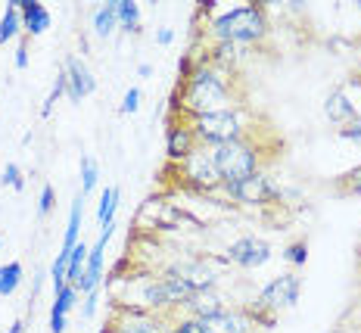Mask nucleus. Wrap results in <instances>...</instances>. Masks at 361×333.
<instances>
[{"label":"nucleus","instance_id":"nucleus-18","mask_svg":"<svg viewBox=\"0 0 361 333\" xmlns=\"http://www.w3.org/2000/svg\"><path fill=\"white\" fill-rule=\"evenodd\" d=\"M202 330L206 333H250L252 327L240 308H224L221 315L206 317V321H202Z\"/></svg>","mask_w":361,"mask_h":333},{"label":"nucleus","instance_id":"nucleus-29","mask_svg":"<svg viewBox=\"0 0 361 333\" xmlns=\"http://www.w3.org/2000/svg\"><path fill=\"white\" fill-rule=\"evenodd\" d=\"M50 284H54V293L59 290V286L69 284V253H63V249L56 253L54 265H50Z\"/></svg>","mask_w":361,"mask_h":333},{"label":"nucleus","instance_id":"nucleus-20","mask_svg":"<svg viewBox=\"0 0 361 333\" xmlns=\"http://www.w3.org/2000/svg\"><path fill=\"white\" fill-rule=\"evenodd\" d=\"M22 37V13H19V0H10L0 16V44L6 41H19Z\"/></svg>","mask_w":361,"mask_h":333},{"label":"nucleus","instance_id":"nucleus-3","mask_svg":"<svg viewBox=\"0 0 361 333\" xmlns=\"http://www.w3.org/2000/svg\"><path fill=\"white\" fill-rule=\"evenodd\" d=\"M212 153H215L218 175H221V187H231V184H237V181L262 171V147L250 134L240 140L221 143V147H212Z\"/></svg>","mask_w":361,"mask_h":333},{"label":"nucleus","instance_id":"nucleus-34","mask_svg":"<svg viewBox=\"0 0 361 333\" xmlns=\"http://www.w3.org/2000/svg\"><path fill=\"white\" fill-rule=\"evenodd\" d=\"M16 69H28V37H19V47H16Z\"/></svg>","mask_w":361,"mask_h":333},{"label":"nucleus","instance_id":"nucleus-10","mask_svg":"<svg viewBox=\"0 0 361 333\" xmlns=\"http://www.w3.org/2000/svg\"><path fill=\"white\" fill-rule=\"evenodd\" d=\"M112 234H116V224H109V228H103L100 231V237H97V243L90 246V253H87V262H85V274H81V281L75 290L78 293H94V290H100V284H103V259H106V243L112 240Z\"/></svg>","mask_w":361,"mask_h":333},{"label":"nucleus","instance_id":"nucleus-6","mask_svg":"<svg viewBox=\"0 0 361 333\" xmlns=\"http://www.w3.org/2000/svg\"><path fill=\"white\" fill-rule=\"evenodd\" d=\"M224 193L231 196L234 202L246 209H268V206H281V187L271 181L265 171H255V175L237 181L231 187H221Z\"/></svg>","mask_w":361,"mask_h":333},{"label":"nucleus","instance_id":"nucleus-9","mask_svg":"<svg viewBox=\"0 0 361 333\" xmlns=\"http://www.w3.org/2000/svg\"><path fill=\"white\" fill-rule=\"evenodd\" d=\"M224 259H228L231 265H237V268H246V271L262 268V265L271 259V243L250 234V237H240L224 249Z\"/></svg>","mask_w":361,"mask_h":333},{"label":"nucleus","instance_id":"nucleus-8","mask_svg":"<svg viewBox=\"0 0 361 333\" xmlns=\"http://www.w3.org/2000/svg\"><path fill=\"white\" fill-rule=\"evenodd\" d=\"M165 274H175L180 281H187L193 290H212L221 277V271L215 268V259L209 255H187V259H178L165 268Z\"/></svg>","mask_w":361,"mask_h":333},{"label":"nucleus","instance_id":"nucleus-13","mask_svg":"<svg viewBox=\"0 0 361 333\" xmlns=\"http://www.w3.org/2000/svg\"><path fill=\"white\" fill-rule=\"evenodd\" d=\"M63 72H66V78H69V90H66V97H69L72 103H81L85 97H90L97 90L94 72L87 69V63L81 56H66L63 59Z\"/></svg>","mask_w":361,"mask_h":333},{"label":"nucleus","instance_id":"nucleus-12","mask_svg":"<svg viewBox=\"0 0 361 333\" xmlns=\"http://www.w3.org/2000/svg\"><path fill=\"white\" fill-rule=\"evenodd\" d=\"M118 321L112 324V333H169L165 315L137 312V308H118Z\"/></svg>","mask_w":361,"mask_h":333},{"label":"nucleus","instance_id":"nucleus-39","mask_svg":"<svg viewBox=\"0 0 361 333\" xmlns=\"http://www.w3.org/2000/svg\"><path fill=\"white\" fill-rule=\"evenodd\" d=\"M6 333H25V321H13V327Z\"/></svg>","mask_w":361,"mask_h":333},{"label":"nucleus","instance_id":"nucleus-33","mask_svg":"<svg viewBox=\"0 0 361 333\" xmlns=\"http://www.w3.org/2000/svg\"><path fill=\"white\" fill-rule=\"evenodd\" d=\"M137 106H140V87H128L122 97V112L131 116V112H137Z\"/></svg>","mask_w":361,"mask_h":333},{"label":"nucleus","instance_id":"nucleus-15","mask_svg":"<svg viewBox=\"0 0 361 333\" xmlns=\"http://www.w3.org/2000/svg\"><path fill=\"white\" fill-rule=\"evenodd\" d=\"M224 308H228V302H224V296L212 286V290H193V296L180 305V312L190 315V317H200V321H206V317L221 315Z\"/></svg>","mask_w":361,"mask_h":333},{"label":"nucleus","instance_id":"nucleus-25","mask_svg":"<svg viewBox=\"0 0 361 333\" xmlns=\"http://www.w3.org/2000/svg\"><path fill=\"white\" fill-rule=\"evenodd\" d=\"M165 321H169V333H206L200 317H190L184 312H169Z\"/></svg>","mask_w":361,"mask_h":333},{"label":"nucleus","instance_id":"nucleus-30","mask_svg":"<svg viewBox=\"0 0 361 333\" xmlns=\"http://www.w3.org/2000/svg\"><path fill=\"white\" fill-rule=\"evenodd\" d=\"M281 255L293 265V268H305V262H308V240H293V243L283 246Z\"/></svg>","mask_w":361,"mask_h":333},{"label":"nucleus","instance_id":"nucleus-40","mask_svg":"<svg viewBox=\"0 0 361 333\" xmlns=\"http://www.w3.org/2000/svg\"><path fill=\"white\" fill-rule=\"evenodd\" d=\"M0 249H4V234H0Z\"/></svg>","mask_w":361,"mask_h":333},{"label":"nucleus","instance_id":"nucleus-17","mask_svg":"<svg viewBox=\"0 0 361 333\" xmlns=\"http://www.w3.org/2000/svg\"><path fill=\"white\" fill-rule=\"evenodd\" d=\"M78 305V290L72 284L59 286L54 293V305H50V333H66V317Z\"/></svg>","mask_w":361,"mask_h":333},{"label":"nucleus","instance_id":"nucleus-5","mask_svg":"<svg viewBox=\"0 0 361 333\" xmlns=\"http://www.w3.org/2000/svg\"><path fill=\"white\" fill-rule=\"evenodd\" d=\"M178 175V184L187 187L193 193H215L221 190V175H218V165H215V153L212 147H197L184 162L171 165Z\"/></svg>","mask_w":361,"mask_h":333},{"label":"nucleus","instance_id":"nucleus-28","mask_svg":"<svg viewBox=\"0 0 361 333\" xmlns=\"http://www.w3.org/2000/svg\"><path fill=\"white\" fill-rule=\"evenodd\" d=\"M336 193L340 196H361V165L349 169L345 175L336 178Z\"/></svg>","mask_w":361,"mask_h":333},{"label":"nucleus","instance_id":"nucleus-22","mask_svg":"<svg viewBox=\"0 0 361 333\" xmlns=\"http://www.w3.org/2000/svg\"><path fill=\"white\" fill-rule=\"evenodd\" d=\"M118 200H122V190L118 187H106L100 193V206H97V222H100V231L116 224V209H118Z\"/></svg>","mask_w":361,"mask_h":333},{"label":"nucleus","instance_id":"nucleus-21","mask_svg":"<svg viewBox=\"0 0 361 333\" xmlns=\"http://www.w3.org/2000/svg\"><path fill=\"white\" fill-rule=\"evenodd\" d=\"M118 28V0H109V4L97 6L94 10V32L100 37H109Z\"/></svg>","mask_w":361,"mask_h":333},{"label":"nucleus","instance_id":"nucleus-31","mask_svg":"<svg viewBox=\"0 0 361 333\" xmlns=\"http://www.w3.org/2000/svg\"><path fill=\"white\" fill-rule=\"evenodd\" d=\"M0 184H4V187H13L16 193L25 190V175H22V169H19L16 162H6V165H4V178H0Z\"/></svg>","mask_w":361,"mask_h":333},{"label":"nucleus","instance_id":"nucleus-19","mask_svg":"<svg viewBox=\"0 0 361 333\" xmlns=\"http://www.w3.org/2000/svg\"><path fill=\"white\" fill-rule=\"evenodd\" d=\"M81 218H85V193H78L72 202L69 224H66V237H63V253H72L81 243Z\"/></svg>","mask_w":361,"mask_h":333},{"label":"nucleus","instance_id":"nucleus-16","mask_svg":"<svg viewBox=\"0 0 361 333\" xmlns=\"http://www.w3.org/2000/svg\"><path fill=\"white\" fill-rule=\"evenodd\" d=\"M19 13H22V35L37 37L50 28V10L37 0H19Z\"/></svg>","mask_w":361,"mask_h":333},{"label":"nucleus","instance_id":"nucleus-4","mask_svg":"<svg viewBox=\"0 0 361 333\" xmlns=\"http://www.w3.org/2000/svg\"><path fill=\"white\" fill-rule=\"evenodd\" d=\"M184 122L190 125L200 147H221V143L240 140L250 134V128L243 122V106L228 112H212V116H193V119H184Z\"/></svg>","mask_w":361,"mask_h":333},{"label":"nucleus","instance_id":"nucleus-38","mask_svg":"<svg viewBox=\"0 0 361 333\" xmlns=\"http://www.w3.org/2000/svg\"><path fill=\"white\" fill-rule=\"evenodd\" d=\"M137 75H140V78H149V75H153V66H149V63H140V66H137Z\"/></svg>","mask_w":361,"mask_h":333},{"label":"nucleus","instance_id":"nucleus-23","mask_svg":"<svg viewBox=\"0 0 361 333\" xmlns=\"http://www.w3.org/2000/svg\"><path fill=\"white\" fill-rule=\"evenodd\" d=\"M22 274H25L22 262L0 265V296H13V293L19 290V284H22Z\"/></svg>","mask_w":361,"mask_h":333},{"label":"nucleus","instance_id":"nucleus-2","mask_svg":"<svg viewBox=\"0 0 361 333\" xmlns=\"http://www.w3.org/2000/svg\"><path fill=\"white\" fill-rule=\"evenodd\" d=\"M268 32H271V22H268V10L262 4H243L209 19V35L215 41H231V44H240V47L262 44Z\"/></svg>","mask_w":361,"mask_h":333},{"label":"nucleus","instance_id":"nucleus-26","mask_svg":"<svg viewBox=\"0 0 361 333\" xmlns=\"http://www.w3.org/2000/svg\"><path fill=\"white\" fill-rule=\"evenodd\" d=\"M97 181H100V165H97V159L85 153L81 156V193H94V187H97Z\"/></svg>","mask_w":361,"mask_h":333},{"label":"nucleus","instance_id":"nucleus-1","mask_svg":"<svg viewBox=\"0 0 361 333\" xmlns=\"http://www.w3.org/2000/svg\"><path fill=\"white\" fill-rule=\"evenodd\" d=\"M240 97L234 94V81L231 72L218 69L206 59L184 56L180 63V81H178V97L171 103V116H212V112H228L240 109Z\"/></svg>","mask_w":361,"mask_h":333},{"label":"nucleus","instance_id":"nucleus-27","mask_svg":"<svg viewBox=\"0 0 361 333\" xmlns=\"http://www.w3.org/2000/svg\"><path fill=\"white\" fill-rule=\"evenodd\" d=\"M87 253H90V246H85V240H81V243H78V246H75L72 253H69V284H72V286H78L81 274H85Z\"/></svg>","mask_w":361,"mask_h":333},{"label":"nucleus","instance_id":"nucleus-35","mask_svg":"<svg viewBox=\"0 0 361 333\" xmlns=\"http://www.w3.org/2000/svg\"><path fill=\"white\" fill-rule=\"evenodd\" d=\"M336 138H343V140H352V143H361V122L340 128V131H336Z\"/></svg>","mask_w":361,"mask_h":333},{"label":"nucleus","instance_id":"nucleus-41","mask_svg":"<svg viewBox=\"0 0 361 333\" xmlns=\"http://www.w3.org/2000/svg\"><path fill=\"white\" fill-rule=\"evenodd\" d=\"M358 10H361V4H358Z\"/></svg>","mask_w":361,"mask_h":333},{"label":"nucleus","instance_id":"nucleus-14","mask_svg":"<svg viewBox=\"0 0 361 333\" xmlns=\"http://www.w3.org/2000/svg\"><path fill=\"white\" fill-rule=\"evenodd\" d=\"M324 116H327L330 125H336V131H340V128H345V125L361 122L355 103H352V97L345 94V87H336V90H330V94H327V100H324Z\"/></svg>","mask_w":361,"mask_h":333},{"label":"nucleus","instance_id":"nucleus-24","mask_svg":"<svg viewBox=\"0 0 361 333\" xmlns=\"http://www.w3.org/2000/svg\"><path fill=\"white\" fill-rule=\"evenodd\" d=\"M118 25H122L128 35L140 32V6L134 4V0H118Z\"/></svg>","mask_w":361,"mask_h":333},{"label":"nucleus","instance_id":"nucleus-11","mask_svg":"<svg viewBox=\"0 0 361 333\" xmlns=\"http://www.w3.org/2000/svg\"><path fill=\"white\" fill-rule=\"evenodd\" d=\"M197 147L200 143H197V138H193L190 125H187L180 116H171L169 128H165V156H169V162L171 165L184 162V159L190 156Z\"/></svg>","mask_w":361,"mask_h":333},{"label":"nucleus","instance_id":"nucleus-37","mask_svg":"<svg viewBox=\"0 0 361 333\" xmlns=\"http://www.w3.org/2000/svg\"><path fill=\"white\" fill-rule=\"evenodd\" d=\"M171 41H175V32H171V28H159V32H156V44H162V47H169Z\"/></svg>","mask_w":361,"mask_h":333},{"label":"nucleus","instance_id":"nucleus-36","mask_svg":"<svg viewBox=\"0 0 361 333\" xmlns=\"http://www.w3.org/2000/svg\"><path fill=\"white\" fill-rule=\"evenodd\" d=\"M97 299H100V290L87 293V296H85V308H81V317H94V312H97Z\"/></svg>","mask_w":361,"mask_h":333},{"label":"nucleus","instance_id":"nucleus-7","mask_svg":"<svg viewBox=\"0 0 361 333\" xmlns=\"http://www.w3.org/2000/svg\"><path fill=\"white\" fill-rule=\"evenodd\" d=\"M299 293H302V277H299L296 271H283V274H277L268 286H262V293L252 299V305L265 308V312H274L281 317L283 312L296 308Z\"/></svg>","mask_w":361,"mask_h":333},{"label":"nucleus","instance_id":"nucleus-32","mask_svg":"<svg viewBox=\"0 0 361 333\" xmlns=\"http://www.w3.org/2000/svg\"><path fill=\"white\" fill-rule=\"evenodd\" d=\"M54 206H56V190H54V184H44V187H41V196H37V215L47 218L50 212H54Z\"/></svg>","mask_w":361,"mask_h":333}]
</instances>
